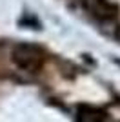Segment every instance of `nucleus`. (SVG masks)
Here are the masks:
<instances>
[{
	"mask_svg": "<svg viewBox=\"0 0 120 122\" xmlns=\"http://www.w3.org/2000/svg\"><path fill=\"white\" fill-rule=\"evenodd\" d=\"M13 58L24 69H36L40 67V62H42L40 51L33 46H18L13 53Z\"/></svg>",
	"mask_w": 120,
	"mask_h": 122,
	"instance_id": "nucleus-1",
	"label": "nucleus"
}]
</instances>
